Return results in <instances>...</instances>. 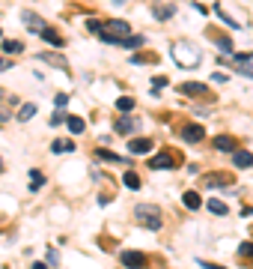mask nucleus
Here are the masks:
<instances>
[{
    "label": "nucleus",
    "instance_id": "f257e3e1",
    "mask_svg": "<svg viewBox=\"0 0 253 269\" xmlns=\"http://www.w3.org/2000/svg\"><path fill=\"white\" fill-rule=\"evenodd\" d=\"M173 60H176L179 66H185V69H197L202 54L197 51L191 42H176V45H173Z\"/></svg>",
    "mask_w": 253,
    "mask_h": 269
},
{
    "label": "nucleus",
    "instance_id": "f03ea898",
    "mask_svg": "<svg viewBox=\"0 0 253 269\" xmlns=\"http://www.w3.org/2000/svg\"><path fill=\"white\" fill-rule=\"evenodd\" d=\"M134 218L143 224V227H149V231H161V224H164L161 210H158L155 203H137L134 206Z\"/></svg>",
    "mask_w": 253,
    "mask_h": 269
},
{
    "label": "nucleus",
    "instance_id": "7ed1b4c3",
    "mask_svg": "<svg viewBox=\"0 0 253 269\" xmlns=\"http://www.w3.org/2000/svg\"><path fill=\"white\" fill-rule=\"evenodd\" d=\"M233 69L244 78H253V54H233Z\"/></svg>",
    "mask_w": 253,
    "mask_h": 269
},
{
    "label": "nucleus",
    "instance_id": "20e7f679",
    "mask_svg": "<svg viewBox=\"0 0 253 269\" xmlns=\"http://www.w3.org/2000/svg\"><path fill=\"white\" fill-rule=\"evenodd\" d=\"M182 138H185L188 143H197V141H202V138H205V129H202L200 123H191V126H185V129H182Z\"/></svg>",
    "mask_w": 253,
    "mask_h": 269
},
{
    "label": "nucleus",
    "instance_id": "39448f33",
    "mask_svg": "<svg viewBox=\"0 0 253 269\" xmlns=\"http://www.w3.org/2000/svg\"><path fill=\"white\" fill-rule=\"evenodd\" d=\"M21 21H24V24H27V30H33V33H42V30L48 27V24L36 15V12H21Z\"/></svg>",
    "mask_w": 253,
    "mask_h": 269
},
{
    "label": "nucleus",
    "instance_id": "423d86ee",
    "mask_svg": "<svg viewBox=\"0 0 253 269\" xmlns=\"http://www.w3.org/2000/svg\"><path fill=\"white\" fill-rule=\"evenodd\" d=\"M149 150H152L149 138H134V141L128 143V153H131V156H146Z\"/></svg>",
    "mask_w": 253,
    "mask_h": 269
},
{
    "label": "nucleus",
    "instance_id": "0eeeda50",
    "mask_svg": "<svg viewBox=\"0 0 253 269\" xmlns=\"http://www.w3.org/2000/svg\"><path fill=\"white\" fill-rule=\"evenodd\" d=\"M137 126H140V123H137V120H131V117H119L113 129H117L119 135H134V132H137Z\"/></svg>",
    "mask_w": 253,
    "mask_h": 269
},
{
    "label": "nucleus",
    "instance_id": "6e6552de",
    "mask_svg": "<svg viewBox=\"0 0 253 269\" xmlns=\"http://www.w3.org/2000/svg\"><path fill=\"white\" fill-rule=\"evenodd\" d=\"M128 21H110L107 24V30H101V33H107V36H128Z\"/></svg>",
    "mask_w": 253,
    "mask_h": 269
},
{
    "label": "nucleus",
    "instance_id": "1a4fd4ad",
    "mask_svg": "<svg viewBox=\"0 0 253 269\" xmlns=\"http://www.w3.org/2000/svg\"><path fill=\"white\" fill-rule=\"evenodd\" d=\"M233 164H236V168H250L253 156L247 153V150H233Z\"/></svg>",
    "mask_w": 253,
    "mask_h": 269
},
{
    "label": "nucleus",
    "instance_id": "9d476101",
    "mask_svg": "<svg viewBox=\"0 0 253 269\" xmlns=\"http://www.w3.org/2000/svg\"><path fill=\"white\" fill-rule=\"evenodd\" d=\"M179 93H182V96H209V87H205V84H182Z\"/></svg>",
    "mask_w": 253,
    "mask_h": 269
},
{
    "label": "nucleus",
    "instance_id": "9b49d317",
    "mask_svg": "<svg viewBox=\"0 0 253 269\" xmlns=\"http://www.w3.org/2000/svg\"><path fill=\"white\" fill-rule=\"evenodd\" d=\"M173 164H176V161L170 159L167 153H161V156H152V159H149V168H152V171H161V168H173Z\"/></svg>",
    "mask_w": 253,
    "mask_h": 269
},
{
    "label": "nucleus",
    "instance_id": "f8f14e48",
    "mask_svg": "<svg viewBox=\"0 0 253 269\" xmlns=\"http://www.w3.org/2000/svg\"><path fill=\"white\" fill-rule=\"evenodd\" d=\"M122 263H125V266H140V263H146V257H143L140 251H125V254H122Z\"/></svg>",
    "mask_w": 253,
    "mask_h": 269
},
{
    "label": "nucleus",
    "instance_id": "ddd939ff",
    "mask_svg": "<svg viewBox=\"0 0 253 269\" xmlns=\"http://www.w3.org/2000/svg\"><path fill=\"white\" fill-rule=\"evenodd\" d=\"M215 147H218L220 153H233V150H236V141H233L229 135H218V138H215Z\"/></svg>",
    "mask_w": 253,
    "mask_h": 269
},
{
    "label": "nucleus",
    "instance_id": "4468645a",
    "mask_svg": "<svg viewBox=\"0 0 253 269\" xmlns=\"http://www.w3.org/2000/svg\"><path fill=\"white\" fill-rule=\"evenodd\" d=\"M33 117H36V105L33 102L21 105V111H18V123H27V120H33Z\"/></svg>",
    "mask_w": 253,
    "mask_h": 269
},
{
    "label": "nucleus",
    "instance_id": "2eb2a0df",
    "mask_svg": "<svg viewBox=\"0 0 253 269\" xmlns=\"http://www.w3.org/2000/svg\"><path fill=\"white\" fill-rule=\"evenodd\" d=\"M182 203H185L188 210H200V195H197V192H185V195H182Z\"/></svg>",
    "mask_w": 253,
    "mask_h": 269
},
{
    "label": "nucleus",
    "instance_id": "dca6fc26",
    "mask_svg": "<svg viewBox=\"0 0 253 269\" xmlns=\"http://www.w3.org/2000/svg\"><path fill=\"white\" fill-rule=\"evenodd\" d=\"M42 39H45V42H51V45H57V48H60V45H63V36L60 33H54V30H51V27H45V30H42Z\"/></svg>",
    "mask_w": 253,
    "mask_h": 269
},
{
    "label": "nucleus",
    "instance_id": "f3484780",
    "mask_svg": "<svg viewBox=\"0 0 253 269\" xmlns=\"http://www.w3.org/2000/svg\"><path fill=\"white\" fill-rule=\"evenodd\" d=\"M209 210H212L215 215H226L229 213V206H226L223 200H215V197H209Z\"/></svg>",
    "mask_w": 253,
    "mask_h": 269
},
{
    "label": "nucleus",
    "instance_id": "a211bd4d",
    "mask_svg": "<svg viewBox=\"0 0 253 269\" xmlns=\"http://www.w3.org/2000/svg\"><path fill=\"white\" fill-rule=\"evenodd\" d=\"M39 60H45V63H54V66H60V69H66V57H60V54H42Z\"/></svg>",
    "mask_w": 253,
    "mask_h": 269
},
{
    "label": "nucleus",
    "instance_id": "6ab92c4d",
    "mask_svg": "<svg viewBox=\"0 0 253 269\" xmlns=\"http://www.w3.org/2000/svg\"><path fill=\"white\" fill-rule=\"evenodd\" d=\"M3 51L6 54H21L24 51V45H21V42H12V39H3Z\"/></svg>",
    "mask_w": 253,
    "mask_h": 269
},
{
    "label": "nucleus",
    "instance_id": "aec40b11",
    "mask_svg": "<svg viewBox=\"0 0 253 269\" xmlns=\"http://www.w3.org/2000/svg\"><path fill=\"white\" fill-rule=\"evenodd\" d=\"M117 108L122 111V114H128V111L134 108V99H131V96H122V99H117Z\"/></svg>",
    "mask_w": 253,
    "mask_h": 269
},
{
    "label": "nucleus",
    "instance_id": "412c9836",
    "mask_svg": "<svg viewBox=\"0 0 253 269\" xmlns=\"http://www.w3.org/2000/svg\"><path fill=\"white\" fill-rule=\"evenodd\" d=\"M51 150H54V153H72V150H75V143H72V141H54Z\"/></svg>",
    "mask_w": 253,
    "mask_h": 269
},
{
    "label": "nucleus",
    "instance_id": "4be33fe9",
    "mask_svg": "<svg viewBox=\"0 0 253 269\" xmlns=\"http://www.w3.org/2000/svg\"><path fill=\"white\" fill-rule=\"evenodd\" d=\"M66 123H68V129H72L75 135H81V132H84V120H81V117H68Z\"/></svg>",
    "mask_w": 253,
    "mask_h": 269
},
{
    "label": "nucleus",
    "instance_id": "5701e85b",
    "mask_svg": "<svg viewBox=\"0 0 253 269\" xmlns=\"http://www.w3.org/2000/svg\"><path fill=\"white\" fill-rule=\"evenodd\" d=\"M122 182H125L128 189H140V177H137V174H131V171H128V174L122 177Z\"/></svg>",
    "mask_w": 253,
    "mask_h": 269
},
{
    "label": "nucleus",
    "instance_id": "b1692460",
    "mask_svg": "<svg viewBox=\"0 0 253 269\" xmlns=\"http://www.w3.org/2000/svg\"><path fill=\"white\" fill-rule=\"evenodd\" d=\"M215 42H218V48H220L223 54H229V57H233V42H229V39H223V36H218Z\"/></svg>",
    "mask_w": 253,
    "mask_h": 269
},
{
    "label": "nucleus",
    "instance_id": "393cba45",
    "mask_svg": "<svg viewBox=\"0 0 253 269\" xmlns=\"http://www.w3.org/2000/svg\"><path fill=\"white\" fill-rule=\"evenodd\" d=\"M215 12H218V15L223 18V21H226V24H229V27H236V21H233V15H229V12H226V9H223V6H220V3H218V6H215Z\"/></svg>",
    "mask_w": 253,
    "mask_h": 269
},
{
    "label": "nucleus",
    "instance_id": "a878e982",
    "mask_svg": "<svg viewBox=\"0 0 253 269\" xmlns=\"http://www.w3.org/2000/svg\"><path fill=\"white\" fill-rule=\"evenodd\" d=\"M233 177H205V185H226Z\"/></svg>",
    "mask_w": 253,
    "mask_h": 269
},
{
    "label": "nucleus",
    "instance_id": "bb28decb",
    "mask_svg": "<svg viewBox=\"0 0 253 269\" xmlns=\"http://www.w3.org/2000/svg\"><path fill=\"white\" fill-rule=\"evenodd\" d=\"M173 15V6H155V18H170Z\"/></svg>",
    "mask_w": 253,
    "mask_h": 269
},
{
    "label": "nucleus",
    "instance_id": "cd10ccee",
    "mask_svg": "<svg viewBox=\"0 0 253 269\" xmlns=\"http://www.w3.org/2000/svg\"><path fill=\"white\" fill-rule=\"evenodd\" d=\"M86 30H89V33H101V21L99 18H89V21H86Z\"/></svg>",
    "mask_w": 253,
    "mask_h": 269
},
{
    "label": "nucleus",
    "instance_id": "c85d7f7f",
    "mask_svg": "<svg viewBox=\"0 0 253 269\" xmlns=\"http://www.w3.org/2000/svg\"><path fill=\"white\" fill-rule=\"evenodd\" d=\"M39 185H42V174H39V171H30V189H39Z\"/></svg>",
    "mask_w": 253,
    "mask_h": 269
},
{
    "label": "nucleus",
    "instance_id": "c756f323",
    "mask_svg": "<svg viewBox=\"0 0 253 269\" xmlns=\"http://www.w3.org/2000/svg\"><path fill=\"white\" fill-rule=\"evenodd\" d=\"M54 105H57V108H66L68 105V96H66V93H57V96H54Z\"/></svg>",
    "mask_w": 253,
    "mask_h": 269
},
{
    "label": "nucleus",
    "instance_id": "7c9ffc66",
    "mask_svg": "<svg viewBox=\"0 0 253 269\" xmlns=\"http://www.w3.org/2000/svg\"><path fill=\"white\" fill-rule=\"evenodd\" d=\"M99 159H107V161H122L119 156H113V153H107V150H99Z\"/></svg>",
    "mask_w": 253,
    "mask_h": 269
},
{
    "label": "nucleus",
    "instance_id": "2f4dec72",
    "mask_svg": "<svg viewBox=\"0 0 253 269\" xmlns=\"http://www.w3.org/2000/svg\"><path fill=\"white\" fill-rule=\"evenodd\" d=\"M238 251H241V257H253V245H250V242H244Z\"/></svg>",
    "mask_w": 253,
    "mask_h": 269
},
{
    "label": "nucleus",
    "instance_id": "473e14b6",
    "mask_svg": "<svg viewBox=\"0 0 253 269\" xmlns=\"http://www.w3.org/2000/svg\"><path fill=\"white\" fill-rule=\"evenodd\" d=\"M60 111H63V108H60ZM60 111L51 117V126H63V114H60Z\"/></svg>",
    "mask_w": 253,
    "mask_h": 269
},
{
    "label": "nucleus",
    "instance_id": "72a5a7b5",
    "mask_svg": "<svg viewBox=\"0 0 253 269\" xmlns=\"http://www.w3.org/2000/svg\"><path fill=\"white\" fill-rule=\"evenodd\" d=\"M152 87H155V90H158V87H167V78H161V75H158V78L152 81Z\"/></svg>",
    "mask_w": 253,
    "mask_h": 269
},
{
    "label": "nucleus",
    "instance_id": "f704fd0d",
    "mask_svg": "<svg viewBox=\"0 0 253 269\" xmlns=\"http://www.w3.org/2000/svg\"><path fill=\"white\" fill-rule=\"evenodd\" d=\"M0 120H6V111H3V108H0Z\"/></svg>",
    "mask_w": 253,
    "mask_h": 269
},
{
    "label": "nucleus",
    "instance_id": "c9c22d12",
    "mask_svg": "<svg viewBox=\"0 0 253 269\" xmlns=\"http://www.w3.org/2000/svg\"><path fill=\"white\" fill-rule=\"evenodd\" d=\"M0 69H6V63H3V60H0Z\"/></svg>",
    "mask_w": 253,
    "mask_h": 269
},
{
    "label": "nucleus",
    "instance_id": "e433bc0d",
    "mask_svg": "<svg viewBox=\"0 0 253 269\" xmlns=\"http://www.w3.org/2000/svg\"><path fill=\"white\" fill-rule=\"evenodd\" d=\"M0 171H3V161H0Z\"/></svg>",
    "mask_w": 253,
    "mask_h": 269
}]
</instances>
